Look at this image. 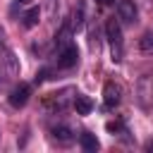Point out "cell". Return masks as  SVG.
I'll return each instance as SVG.
<instances>
[{"mask_svg": "<svg viewBox=\"0 0 153 153\" xmlns=\"http://www.w3.org/2000/svg\"><path fill=\"white\" fill-rule=\"evenodd\" d=\"M139 50H141L143 55H153V29L141 33V38H139Z\"/></svg>", "mask_w": 153, "mask_h": 153, "instance_id": "4fadbf2b", "label": "cell"}, {"mask_svg": "<svg viewBox=\"0 0 153 153\" xmlns=\"http://www.w3.org/2000/svg\"><path fill=\"white\" fill-rule=\"evenodd\" d=\"M67 22H69L72 33H79V31L84 29V2H76V7L72 10V17H69Z\"/></svg>", "mask_w": 153, "mask_h": 153, "instance_id": "52a82bcc", "label": "cell"}, {"mask_svg": "<svg viewBox=\"0 0 153 153\" xmlns=\"http://www.w3.org/2000/svg\"><path fill=\"white\" fill-rule=\"evenodd\" d=\"M74 108H76V115H88L91 110H93V100L88 98V96H84V93H74Z\"/></svg>", "mask_w": 153, "mask_h": 153, "instance_id": "30bf717a", "label": "cell"}, {"mask_svg": "<svg viewBox=\"0 0 153 153\" xmlns=\"http://www.w3.org/2000/svg\"><path fill=\"white\" fill-rule=\"evenodd\" d=\"M74 88H65V91H60V93H50L48 98H45V108H50V110H55V112H62L67 105H69V98H74Z\"/></svg>", "mask_w": 153, "mask_h": 153, "instance_id": "8992f818", "label": "cell"}, {"mask_svg": "<svg viewBox=\"0 0 153 153\" xmlns=\"http://www.w3.org/2000/svg\"><path fill=\"white\" fill-rule=\"evenodd\" d=\"M115 0H98V5H103V7H108V5H112Z\"/></svg>", "mask_w": 153, "mask_h": 153, "instance_id": "9a60e30c", "label": "cell"}, {"mask_svg": "<svg viewBox=\"0 0 153 153\" xmlns=\"http://www.w3.org/2000/svg\"><path fill=\"white\" fill-rule=\"evenodd\" d=\"M29 98H31V84H17L12 91H10V96H7V103L14 108V110H19V108H24L26 103H29Z\"/></svg>", "mask_w": 153, "mask_h": 153, "instance_id": "5b68a950", "label": "cell"}, {"mask_svg": "<svg viewBox=\"0 0 153 153\" xmlns=\"http://www.w3.org/2000/svg\"><path fill=\"white\" fill-rule=\"evenodd\" d=\"M53 139L62 146H69L74 141V131L67 127V124H60V127H53Z\"/></svg>", "mask_w": 153, "mask_h": 153, "instance_id": "ba28073f", "label": "cell"}, {"mask_svg": "<svg viewBox=\"0 0 153 153\" xmlns=\"http://www.w3.org/2000/svg\"><path fill=\"white\" fill-rule=\"evenodd\" d=\"M143 148H146V151H153V139H151V141H146V143H143Z\"/></svg>", "mask_w": 153, "mask_h": 153, "instance_id": "5bb4252c", "label": "cell"}, {"mask_svg": "<svg viewBox=\"0 0 153 153\" xmlns=\"http://www.w3.org/2000/svg\"><path fill=\"white\" fill-rule=\"evenodd\" d=\"M105 38H108V45H110L112 62H122V57H124V41H122V24H120V19L110 17L105 22Z\"/></svg>", "mask_w": 153, "mask_h": 153, "instance_id": "6da1fadb", "label": "cell"}, {"mask_svg": "<svg viewBox=\"0 0 153 153\" xmlns=\"http://www.w3.org/2000/svg\"><path fill=\"white\" fill-rule=\"evenodd\" d=\"M136 100L143 110H153V74H143L136 84Z\"/></svg>", "mask_w": 153, "mask_h": 153, "instance_id": "7a4b0ae2", "label": "cell"}, {"mask_svg": "<svg viewBox=\"0 0 153 153\" xmlns=\"http://www.w3.org/2000/svg\"><path fill=\"white\" fill-rule=\"evenodd\" d=\"M38 19H41V10H38V7H31V10L24 12L22 24H24V29H33V26L38 24Z\"/></svg>", "mask_w": 153, "mask_h": 153, "instance_id": "7c38bea8", "label": "cell"}, {"mask_svg": "<svg viewBox=\"0 0 153 153\" xmlns=\"http://www.w3.org/2000/svg\"><path fill=\"white\" fill-rule=\"evenodd\" d=\"M17 2H19V5H29L31 0H17Z\"/></svg>", "mask_w": 153, "mask_h": 153, "instance_id": "2e32d148", "label": "cell"}, {"mask_svg": "<svg viewBox=\"0 0 153 153\" xmlns=\"http://www.w3.org/2000/svg\"><path fill=\"white\" fill-rule=\"evenodd\" d=\"M108 131H112V136H120L124 143H129V141H131V139L127 136V134H129V129H127V127H124V122H120V120H117V122H108Z\"/></svg>", "mask_w": 153, "mask_h": 153, "instance_id": "8fae6325", "label": "cell"}, {"mask_svg": "<svg viewBox=\"0 0 153 153\" xmlns=\"http://www.w3.org/2000/svg\"><path fill=\"white\" fill-rule=\"evenodd\" d=\"M120 103H122V86L117 81H105V86H103V108L115 110Z\"/></svg>", "mask_w": 153, "mask_h": 153, "instance_id": "3957f363", "label": "cell"}, {"mask_svg": "<svg viewBox=\"0 0 153 153\" xmlns=\"http://www.w3.org/2000/svg\"><path fill=\"white\" fill-rule=\"evenodd\" d=\"M79 146H81L86 153H96V151L100 148L96 134H91V131H81V134H79Z\"/></svg>", "mask_w": 153, "mask_h": 153, "instance_id": "9c48e42d", "label": "cell"}, {"mask_svg": "<svg viewBox=\"0 0 153 153\" xmlns=\"http://www.w3.org/2000/svg\"><path fill=\"white\" fill-rule=\"evenodd\" d=\"M117 19H120V24H127V26L139 22V10H136L134 0H120L117 2Z\"/></svg>", "mask_w": 153, "mask_h": 153, "instance_id": "277c9868", "label": "cell"}]
</instances>
